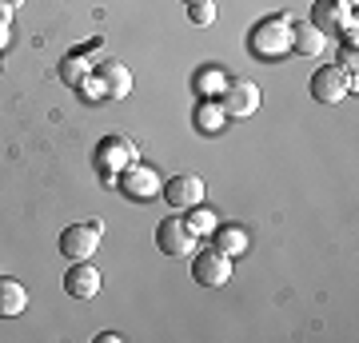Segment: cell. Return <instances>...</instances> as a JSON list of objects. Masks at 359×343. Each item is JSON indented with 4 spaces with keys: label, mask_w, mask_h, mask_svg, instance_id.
Returning a JSON list of instances; mask_svg holds the SVG:
<instances>
[{
    "label": "cell",
    "mask_w": 359,
    "mask_h": 343,
    "mask_svg": "<svg viewBox=\"0 0 359 343\" xmlns=\"http://www.w3.org/2000/svg\"><path fill=\"white\" fill-rule=\"evenodd\" d=\"M96 80L104 84V96H108V100H128V96H132V72H128V64H120V60L96 64Z\"/></svg>",
    "instance_id": "11"
},
{
    "label": "cell",
    "mask_w": 359,
    "mask_h": 343,
    "mask_svg": "<svg viewBox=\"0 0 359 343\" xmlns=\"http://www.w3.org/2000/svg\"><path fill=\"white\" fill-rule=\"evenodd\" d=\"M96 339H100V343H120V339H124V335H120V331H100Z\"/></svg>",
    "instance_id": "23"
},
{
    "label": "cell",
    "mask_w": 359,
    "mask_h": 343,
    "mask_svg": "<svg viewBox=\"0 0 359 343\" xmlns=\"http://www.w3.org/2000/svg\"><path fill=\"white\" fill-rule=\"evenodd\" d=\"M196 236L192 228H188V220L184 216H164L160 224H156V248L164 255H176V260H188V255L196 252Z\"/></svg>",
    "instance_id": "5"
},
{
    "label": "cell",
    "mask_w": 359,
    "mask_h": 343,
    "mask_svg": "<svg viewBox=\"0 0 359 343\" xmlns=\"http://www.w3.org/2000/svg\"><path fill=\"white\" fill-rule=\"evenodd\" d=\"M136 160H140V148H136V140H128V136H104V140L96 144V168L104 172L108 184H116V176L128 164H136Z\"/></svg>",
    "instance_id": "2"
},
{
    "label": "cell",
    "mask_w": 359,
    "mask_h": 343,
    "mask_svg": "<svg viewBox=\"0 0 359 343\" xmlns=\"http://www.w3.org/2000/svg\"><path fill=\"white\" fill-rule=\"evenodd\" d=\"M28 307V288L20 280H8V276H0V319H16L25 316Z\"/></svg>",
    "instance_id": "15"
},
{
    "label": "cell",
    "mask_w": 359,
    "mask_h": 343,
    "mask_svg": "<svg viewBox=\"0 0 359 343\" xmlns=\"http://www.w3.org/2000/svg\"><path fill=\"white\" fill-rule=\"evenodd\" d=\"M188 20L200 28L216 25V0H196V4H188Z\"/></svg>",
    "instance_id": "19"
},
{
    "label": "cell",
    "mask_w": 359,
    "mask_h": 343,
    "mask_svg": "<svg viewBox=\"0 0 359 343\" xmlns=\"http://www.w3.org/2000/svg\"><path fill=\"white\" fill-rule=\"evenodd\" d=\"M84 76H92V68H88L84 60H80V56H72V60H68L65 68H60V80H68V84H80Z\"/></svg>",
    "instance_id": "20"
},
{
    "label": "cell",
    "mask_w": 359,
    "mask_h": 343,
    "mask_svg": "<svg viewBox=\"0 0 359 343\" xmlns=\"http://www.w3.org/2000/svg\"><path fill=\"white\" fill-rule=\"evenodd\" d=\"M311 100L320 104H339L347 96V88H355V76H347L344 68H335V64H323L311 72Z\"/></svg>",
    "instance_id": "6"
},
{
    "label": "cell",
    "mask_w": 359,
    "mask_h": 343,
    "mask_svg": "<svg viewBox=\"0 0 359 343\" xmlns=\"http://www.w3.org/2000/svg\"><path fill=\"white\" fill-rule=\"evenodd\" d=\"M335 4H344V8H355V0H335Z\"/></svg>",
    "instance_id": "26"
},
{
    "label": "cell",
    "mask_w": 359,
    "mask_h": 343,
    "mask_svg": "<svg viewBox=\"0 0 359 343\" xmlns=\"http://www.w3.org/2000/svg\"><path fill=\"white\" fill-rule=\"evenodd\" d=\"M116 188L124 191L128 200L136 203H148L160 196V188H164V180H160V172H156L152 164H144V160H136V164H128L120 176H116Z\"/></svg>",
    "instance_id": "3"
},
{
    "label": "cell",
    "mask_w": 359,
    "mask_h": 343,
    "mask_svg": "<svg viewBox=\"0 0 359 343\" xmlns=\"http://www.w3.org/2000/svg\"><path fill=\"white\" fill-rule=\"evenodd\" d=\"M219 108H224V116H231V120H244V116H252L259 108V88L252 84V80H228V88L216 96Z\"/></svg>",
    "instance_id": "9"
},
{
    "label": "cell",
    "mask_w": 359,
    "mask_h": 343,
    "mask_svg": "<svg viewBox=\"0 0 359 343\" xmlns=\"http://www.w3.org/2000/svg\"><path fill=\"white\" fill-rule=\"evenodd\" d=\"M188 228L196 231V236H212V231L219 228V220L212 208H204V203H196V208H188Z\"/></svg>",
    "instance_id": "18"
},
{
    "label": "cell",
    "mask_w": 359,
    "mask_h": 343,
    "mask_svg": "<svg viewBox=\"0 0 359 343\" xmlns=\"http://www.w3.org/2000/svg\"><path fill=\"white\" fill-rule=\"evenodd\" d=\"M292 20L295 16L287 13H276V16H264L259 25H252L248 32V52L256 60H280L292 52Z\"/></svg>",
    "instance_id": "1"
},
{
    "label": "cell",
    "mask_w": 359,
    "mask_h": 343,
    "mask_svg": "<svg viewBox=\"0 0 359 343\" xmlns=\"http://www.w3.org/2000/svg\"><path fill=\"white\" fill-rule=\"evenodd\" d=\"M100 267L88 264V260H72V267L65 271V292L72 295V300H96V292H100Z\"/></svg>",
    "instance_id": "10"
},
{
    "label": "cell",
    "mask_w": 359,
    "mask_h": 343,
    "mask_svg": "<svg viewBox=\"0 0 359 343\" xmlns=\"http://www.w3.org/2000/svg\"><path fill=\"white\" fill-rule=\"evenodd\" d=\"M192 120H196V128H200L204 136H219V132L228 128V116H224V108H219L216 96H200V104H196Z\"/></svg>",
    "instance_id": "14"
},
{
    "label": "cell",
    "mask_w": 359,
    "mask_h": 343,
    "mask_svg": "<svg viewBox=\"0 0 359 343\" xmlns=\"http://www.w3.org/2000/svg\"><path fill=\"white\" fill-rule=\"evenodd\" d=\"M8 40H13V25H8V20H0V48H4Z\"/></svg>",
    "instance_id": "22"
},
{
    "label": "cell",
    "mask_w": 359,
    "mask_h": 343,
    "mask_svg": "<svg viewBox=\"0 0 359 343\" xmlns=\"http://www.w3.org/2000/svg\"><path fill=\"white\" fill-rule=\"evenodd\" d=\"M192 280L200 288H224L231 280V255H224L219 248L192 252Z\"/></svg>",
    "instance_id": "7"
},
{
    "label": "cell",
    "mask_w": 359,
    "mask_h": 343,
    "mask_svg": "<svg viewBox=\"0 0 359 343\" xmlns=\"http://www.w3.org/2000/svg\"><path fill=\"white\" fill-rule=\"evenodd\" d=\"M0 68H4V64H0Z\"/></svg>",
    "instance_id": "28"
},
{
    "label": "cell",
    "mask_w": 359,
    "mask_h": 343,
    "mask_svg": "<svg viewBox=\"0 0 359 343\" xmlns=\"http://www.w3.org/2000/svg\"><path fill=\"white\" fill-rule=\"evenodd\" d=\"M327 48V32L311 25V20H292V52L299 56H320Z\"/></svg>",
    "instance_id": "13"
},
{
    "label": "cell",
    "mask_w": 359,
    "mask_h": 343,
    "mask_svg": "<svg viewBox=\"0 0 359 343\" xmlns=\"http://www.w3.org/2000/svg\"><path fill=\"white\" fill-rule=\"evenodd\" d=\"M4 4H8V8H20V4H25V0H4Z\"/></svg>",
    "instance_id": "25"
},
{
    "label": "cell",
    "mask_w": 359,
    "mask_h": 343,
    "mask_svg": "<svg viewBox=\"0 0 359 343\" xmlns=\"http://www.w3.org/2000/svg\"><path fill=\"white\" fill-rule=\"evenodd\" d=\"M188 4H196V0H184V8H188Z\"/></svg>",
    "instance_id": "27"
},
{
    "label": "cell",
    "mask_w": 359,
    "mask_h": 343,
    "mask_svg": "<svg viewBox=\"0 0 359 343\" xmlns=\"http://www.w3.org/2000/svg\"><path fill=\"white\" fill-rule=\"evenodd\" d=\"M8 16H13V8H8V4L0 0V20H8Z\"/></svg>",
    "instance_id": "24"
},
{
    "label": "cell",
    "mask_w": 359,
    "mask_h": 343,
    "mask_svg": "<svg viewBox=\"0 0 359 343\" xmlns=\"http://www.w3.org/2000/svg\"><path fill=\"white\" fill-rule=\"evenodd\" d=\"M212 240H216V248L224 255H231V260H240V255L248 252V243H252V236H248L244 224H224V228L212 231Z\"/></svg>",
    "instance_id": "16"
},
{
    "label": "cell",
    "mask_w": 359,
    "mask_h": 343,
    "mask_svg": "<svg viewBox=\"0 0 359 343\" xmlns=\"http://www.w3.org/2000/svg\"><path fill=\"white\" fill-rule=\"evenodd\" d=\"M224 88H228V76H224L219 64H204V68L192 72V92L196 96H219Z\"/></svg>",
    "instance_id": "17"
},
{
    "label": "cell",
    "mask_w": 359,
    "mask_h": 343,
    "mask_svg": "<svg viewBox=\"0 0 359 343\" xmlns=\"http://www.w3.org/2000/svg\"><path fill=\"white\" fill-rule=\"evenodd\" d=\"M76 88L84 92V100H108V96H104V84H100L96 76H84V80L76 84Z\"/></svg>",
    "instance_id": "21"
},
{
    "label": "cell",
    "mask_w": 359,
    "mask_h": 343,
    "mask_svg": "<svg viewBox=\"0 0 359 343\" xmlns=\"http://www.w3.org/2000/svg\"><path fill=\"white\" fill-rule=\"evenodd\" d=\"M160 196H164V203L172 208V212H188V208H196V203H204V180L192 176V172H180V176L164 180Z\"/></svg>",
    "instance_id": "8"
},
{
    "label": "cell",
    "mask_w": 359,
    "mask_h": 343,
    "mask_svg": "<svg viewBox=\"0 0 359 343\" xmlns=\"http://www.w3.org/2000/svg\"><path fill=\"white\" fill-rule=\"evenodd\" d=\"M100 240H104V220H80V224L60 231V255L65 260H88V255H96Z\"/></svg>",
    "instance_id": "4"
},
{
    "label": "cell",
    "mask_w": 359,
    "mask_h": 343,
    "mask_svg": "<svg viewBox=\"0 0 359 343\" xmlns=\"http://www.w3.org/2000/svg\"><path fill=\"white\" fill-rule=\"evenodd\" d=\"M311 25L320 28V32H344V28L355 25V8H344V4H335V0H316Z\"/></svg>",
    "instance_id": "12"
}]
</instances>
